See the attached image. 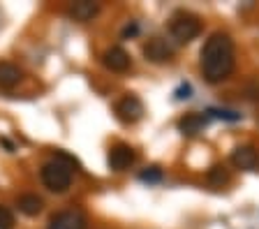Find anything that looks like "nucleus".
Wrapping results in <instances>:
<instances>
[{"mask_svg": "<svg viewBox=\"0 0 259 229\" xmlns=\"http://www.w3.org/2000/svg\"><path fill=\"white\" fill-rule=\"evenodd\" d=\"M49 229H86V215L81 211H60L49 220Z\"/></svg>", "mask_w": 259, "mask_h": 229, "instance_id": "423d86ee", "label": "nucleus"}, {"mask_svg": "<svg viewBox=\"0 0 259 229\" xmlns=\"http://www.w3.org/2000/svg\"><path fill=\"white\" fill-rule=\"evenodd\" d=\"M210 114H215V116L227 118V120H238V114H232V111H210Z\"/></svg>", "mask_w": 259, "mask_h": 229, "instance_id": "f3484780", "label": "nucleus"}, {"mask_svg": "<svg viewBox=\"0 0 259 229\" xmlns=\"http://www.w3.org/2000/svg\"><path fill=\"white\" fill-rule=\"evenodd\" d=\"M232 164L236 169L252 171L259 164V153L254 151L252 146H238V148H234V153H232Z\"/></svg>", "mask_w": 259, "mask_h": 229, "instance_id": "1a4fd4ad", "label": "nucleus"}, {"mask_svg": "<svg viewBox=\"0 0 259 229\" xmlns=\"http://www.w3.org/2000/svg\"><path fill=\"white\" fill-rule=\"evenodd\" d=\"M137 160V153L132 146L127 144H116V146L109 151V167L113 171H125L127 167H132Z\"/></svg>", "mask_w": 259, "mask_h": 229, "instance_id": "0eeeda50", "label": "nucleus"}, {"mask_svg": "<svg viewBox=\"0 0 259 229\" xmlns=\"http://www.w3.org/2000/svg\"><path fill=\"white\" fill-rule=\"evenodd\" d=\"M169 33H171V37L176 39L178 44H188L192 42L194 37H199L201 33V21L199 17H194V14H190V12H176L171 17V21H169Z\"/></svg>", "mask_w": 259, "mask_h": 229, "instance_id": "7ed1b4c3", "label": "nucleus"}, {"mask_svg": "<svg viewBox=\"0 0 259 229\" xmlns=\"http://www.w3.org/2000/svg\"><path fill=\"white\" fill-rule=\"evenodd\" d=\"M206 123H208V118L204 114H185L183 118L178 120V130L183 132L185 136H194L204 130Z\"/></svg>", "mask_w": 259, "mask_h": 229, "instance_id": "9b49d317", "label": "nucleus"}, {"mask_svg": "<svg viewBox=\"0 0 259 229\" xmlns=\"http://www.w3.org/2000/svg\"><path fill=\"white\" fill-rule=\"evenodd\" d=\"M144 56L146 60H151L155 65H164V63H169L174 58V51L162 37H153L144 44Z\"/></svg>", "mask_w": 259, "mask_h": 229, "instance_id": "39448f33", "label": "nucleus"}, {"mask_svg": "<svg viewBox=\"0 0 259 229\" xmlns=\"http://www.w3.org/2000/svg\"><path fill=\"white\" fill-rule=\"evenodd\" d=\"M72 167H79L72 155L58 151V158L49 160L42 167V183L51 192H65L72 186Z\"/></svg>", "mask_w": 259, "mask_h": 229, "instance_id": "f03ea898", "label": "nucleus"}, {"mask_svg": "<svg viewBox=\"0 0 259 229\" xmlns=\"http://www.w3.org/2000/svg\"><path fill=\"white\" fill-rule=\"evenodd\" d=\"M113 111H116L120 123L132 125V123L141 120V116H144V102H141L137 95H125V98H120L118 102H116Z\"/></svg>", "mask_w": 259, "mask_h": 229, "instance_id": "20e7f679", "label": "nucleus"}, {"mask_svg": "<svg viewBox=\"0 0 259 229\" xmlns=\"http://www.w3.org/2000/svg\"><path fill=\"white\" fill-rule=\"evenodd\" d=\"M206 180H208L213 188H222L227 180H229V171H227L225 167H220V164H215V167H210V169H208Z\"/></svg>", "mask_w": 259, "mask_h": 229, "instance_id": "4468645a", "label": "nucleus"}, {"mask_svg": "<svg viewBox=\"0 0 259 229\" xmlns=\"http://www.w3.org/2000/svg\"><path fill=\"white\" fill-rule=\"evenodd\" d=\"M102 63H104V67L111 72H125L132 60H130V54L123 49V47H111V49L104 51Z\"/></svg>", "mask_w": 259, "mask_h": 229, "instance_id": "6e6552de", "label": "nucleus"}, {"mask_svg": "<svg viewBox=\"0 0 259 229\" xmlns=\"http://www.w3.org/2000/svg\"><path fill=\"white\" fill-rule=\"evenodd\" d=\"M21 79H23V72L19 70V65H14L10 60L0 63V88H14Z\"/></svg>", "mask_w": 259, "mask_h": 229, "instance_id": "f8f14e48", "label": "nucleus"}, {"mask_svg": "<svg viewBox=\"0 0 259 229\" xmlns=\"http://www.w3.org/2000/svg\"><path fill=\"white\" fill-rule=\"evenodd\" d=\"M139 178L144 180V183H160L162 180V169L160 167H155V164H153V167H146V169L139 174Z\"/></svg>", "mask_w": 259, "mask_h": 229, "instance_id": "2eb2a0df", "label": "nucleus"}, {"mask_svg": "<svg viewBox=\"0 0 259 229\" xmlns=\"http://www.w3.org/2000/svg\"><path fill=\"white\" fill-rule=\"evenodd\" d=\"M0 229H14V215L7 206H0Z\"/></svg>", "mask_w": 259, "mask_h": 229, "instance_id": "dca6fc26", "label": "nucleus"}, {"mask_svg": "<svg viewBox=\"0 0 259 229\" xmlns=\"http://www.w3.org/2000/svg\"><path fill=\"white\" fill-rule=\"evenodd\" d=\"M16 206H19V211L23 213V215H37L39 211H42L44 202L39 199L37 195H21L19 199H16Z\"/></svg>", "mask_w": 259, "mask_h": 229, "instance_id": "ddd939ff", "label": "nucleus"}, {"mask_svg": "<svg viewBox=\"0 0 259 229\" xmlns=\"http://www.w3.org/2000/svg\"><path fill=\"white\" fill-rule=\"evenodd\" d=\"M100 14V5L97 3H93V0H79V3H72L70 5V17L74 19V21H93V19Z\"/></svg>", "mask_w": 259, "mask_h": 229, "instance_id": "9d476101", "label": "nucleus"}, {"mask_svg": "<svg viewBox=\"0 0 259 229\" xmlns=\"http://www.w3.org/2000/svg\"><path fill=\"white\" fill-rule=\"evenodd\" d=\"M236 67L234 39L227 33H213L201 49V74L208 83H220L229 79Z\"/></svg>", "mask_w": 259, "mask_h": 229, "instance_id": "f257e3e1", "label": "nucleus"}]
</instances>
